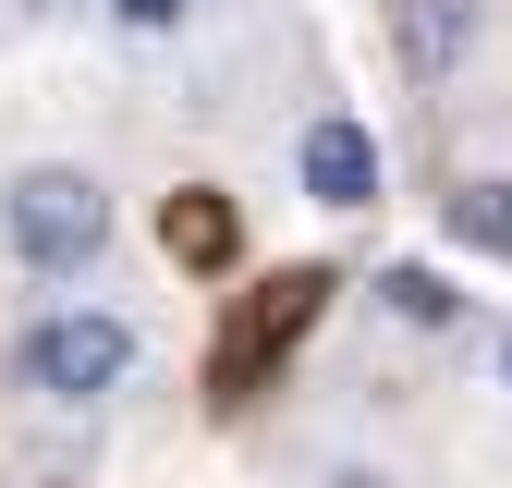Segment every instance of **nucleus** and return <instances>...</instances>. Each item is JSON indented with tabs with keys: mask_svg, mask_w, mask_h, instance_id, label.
<instances>
[{
	"mask_svg": "<svg viewBox=\"0 0 512 488\" xmlns=\"http://www.w3.org/2000/svg\"><path fill=\"white\" fill-rule=\"evenodd\" d=\"M110 232H122L110 183L74 171V159H25L13 183H0V244H13L25 281H86V269L110 257Z\"/></svg>",
	"mask_w": 512,
	"mask_h": 488,
	"instance_id": "nucleus-1",
	"label": "nucleus"
},
{
	"mask_svg": "<svg viewBox=\"0 0 512 488\" xmlns=\"http://www.w3.org/2000/svg\"><path fill=\"white\" fill-rule=\"evenodd\" d=\"M0 366H13L37 403L86 415V403H110V391H135L147 330H135V318H110V305H37V318L13 330V354H0Z\"/></svg>",
	"mask_w": 512,
	"mask_h": 488,
	"instance_id": "nucleus-2",
	"label": "nucleus"
},
{
	"mask_svg": "<svg viewBox=\"0 0 512 488\" xmlns=\"http://www.w3.org/2000/svg\"><path fill=\"white\" fill-rule=\"evenodd\" d=\"M317 305H330V269H281V281H256V293H244V318H232V330H220V354H208L220 415H232V403H256V391L281 379V354L317 330Z\"/></svg>",
	"mask_w": 512,
	"mask_h": 488,
	"instance_id": "nucleus-3",
	"label": "nucleus"
},
{
	"mask_svg": "<svg viewBox=\"0 0 512 488\" xmlns=\"http://www.w3.org/2000/svg\"><path fill=\"white\" fill-rule=\"evenodd\" d=\"M293 171H305L317 208H378V135H366L354 110H317L305 135H293Z\"/></svg>",
	"mask_w": 512,
	"mask_h": 488,
	"instance_id": "nucleus-4",
	"label": "nucleus"
},
{
	"mask_svg": "<svg viewBox=\"0 0 512 488\" xmlns=\"http://www.w3.org/2000/svg\"><path fill=\"white\" fill-rule=\"evenodd\" d=\"M378 25H391L403 86H452V61L476 49V0H378Z\"/></svg>",
	"mask_w": 512,
	"mask_h": 488,
	"instance_id": "nucleus-5",
	"label": "nucleus"
},
{
	"mask_svg": "<svg viewBox=\"0 0 512 488\" xmlns=\"http://www.w3.org/2000/svg\"><path fill=\"white\" fill-rule=\"evenodd\" d=\"M439 232H452L464 257H500V269H512V171H464V183H439Z\"/></svg>",
	"mask_w": 512,
	"mask_h": 488,
	"instance_id": "nucleus-6",
	"label": "nucleus"
},
{
	"mask_svg": "<svg viewBox=\"0 0 512 488\" xmlns=\"http://www.w3.org/2000/svg\"><path fill=\"white\" fill-rule=\"evenodd\" d=\"M378 318H391V330H427V342H452V330H464V281H452V269H427V257H403V269H378Z\"/></svg>",
	"mask_w": 512,
	"mask_h": 488,
	"instance_id": "nucleus-7",
	"label": "nucleus"
},
{
	"mask_svg": "<svg viewBox=\"0 0 512 488\" xmlns=\"http://www.w3.org/2000/svg\"><path fill=\"white\" fill-rule=\"evenodd\" d=\"M159 244L183 269H232L244 257V220H232V196H208V183H183V196L159 208Z\"/></svg>",
	"mask_w": 512,
	"mask_h": 488,
	"instance_id": "nucleus-8",
	"label": "nucleus"
},
{
	"mask_svg": "<svg viewBox=\"0 0 512 488\" xmlns=\"http://www.w3.org/2000/svg\"><path fill=\"white\" fill-rule=\"evenodd\" d=\"M183 13H196V0H110V25H122V37H171Z\"/></svg>",
	"mask_w": 512,
	"mask_h": 488,
	"instance_id": "nucleus-9",
	"label": "nucleus"
},
{
	"mask_svg": "<svg viewBox=\"0 0 512 488\" xmlns=\"http://www.w3.org/2000/svg\"><path fill=\"white\" fill-rule=\"evenodd\" d=\"M317 488H391V476H366V464H342V476H317Z\"/></svg>",
	"mask_w": 512,
	"mask_h": 488,
	"instance_id": "nucleus-10",
	"label": "nucleus"
},
{
	"mask_svg": "<svg viewBox=\"0 0 512 488\" xmlns=\"http://www.w3.org/2000/svg\"><path fill=\"white\" fill-rule=\"evenodd\" d=\"M25 13H61V0H25Z\"/></svg>",
	"mask_w": 512,
	"mask_h": 488,
	"instance_id": "nucleus-11",
	"label": "nucleus"
},
{
	"mask_svg": "<svg viewBox=\"0 0 512 488\" xmlns=\"http://www.w3.org/2000/svg\"><path fill=\"white\" fill-rule=\"evenodd\" d=\"M500 379H512V342H500Z\"/></svg>",
	"mask_w": 512,
	"mask_h": 488,
	"instance_id": "nucleus-12",
	"label": "nucleus"
}]
</instances>
